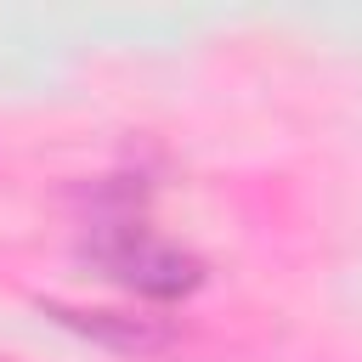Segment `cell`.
I'll list each match as a JSON object with an SVG mask.
<instances>
[{
	"mask_svg": "<svg viewBox=\"0 0 362 362\" xmlns=\"http://www.w3.org/2000/svg\"><path fill=\"white\" fill-rule=\"evenodd\" d=\"M85 255L102 266V277H113V283H124V288H136V294H158V300L192 294V288L204 283V266H198L187 249L164 243V238L147 226V215H136L130 181L96 187Z\"/></svg>",
	"mask_w": 362,
	"mask_h": 362,
	"instance_id": "cell-1",
	"label": "cell"
},
{
	"mask_svg": "<svg viewBox=\"0 0 362 362\" xmlns=\"http://www.w3.org/2000/svg\"><path fill=\"white\" fill-rule=\"evenodd\" d=\"M51 311H57L68 328H79V334H90V339H102V345H119V351H158V345L170 339V328L153 322V317H124V311H74V305H62V300H51Z\"/></svg>",
	"mask_w": 362,
	"mask_h": 362,
	"instance_id": "cell-2",
	"label": "cell"
}]
</instances>
